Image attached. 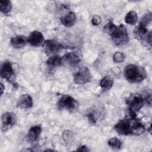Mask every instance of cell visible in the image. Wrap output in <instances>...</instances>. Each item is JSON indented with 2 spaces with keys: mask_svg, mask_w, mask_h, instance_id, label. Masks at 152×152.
Wrapping results in <instances>:
<instances>
[{
  "mask_svg": "<svg viewBox=\"0 0 152 152\" xmlns=\"http://www.w3.org/2000/svg\"><path fill=\"white\" fill-rule=\"evenodd\" d=\"M124 75L128 81L140 83L146 77V72L143 67L135 64H129L124 69Z\"/></svg>",
  "mask_w": 152,
  "mask_h": 152,
  "instance_id": "1",
  "label": "cell"
},
{
  "mask_svg": "<svg viewBox=\"0 0 152 152\" xmlns=\"http://www.w3.org/2000/svg\"><path fill=\"white\" fill-rule=\"evenodd\" d=\"M135 118V115H132L127 118L120 120L114 126L117 133L121 135H133V125Z\"/></svg>",
  "mask_w": 152,
  "mask_h": 152,
  "instance_id": "2",
  "label": "cell"
},
{
  "mask_svg": "<svg viewBox=\"0 0 152 152\" xmlns=\"http://www.w3.org/2000/svg\"><path fill=\"white\" fill-rule=\"evenodd\" d=\"M135 38L141 41L147 46L151 47V33L148 31L146 26L140 23L134 30Z\"/></svg>",
  "mask_w": 152,
  "mask_h": 152,
  "instance_id": "3",
  "label": "cell"
},
{
  "mask_svg": "<svg viewBox=\"0 0 152 152\" xmlns=\"http://www.w3.org/2000/svg\"><path fill=\"white\" fill-rule=\"evenodd\" d=\"M110 36L114 43L119 46H124L129 42V36L126 29L123 24L117 26L115 31Z\"/></svg>",
  "mask_w": 152,
  "mask_h": 152,
  "instance_id": "4",
  "label": "cell"
},
{
  "mask_svg": "<svg viewBox=\"0 0 152 152\" xmlns=\"http://www.w3.org/2000/svg\"><path fill=\"white\" fill-rule=\"evenodd\" d=\"M58 107L59 109H65L70 112H74L78 110L79 104L72 96L64 94L59 99L58 102Z\"/></svg>",
  "mask_w": 152,
  "mask_h": 152,
  "instance_id": "5",
  "label": "cell"
},
{
  "mask_svg": "<svg viewBox=\"0 0 152 152\" xmlns=\"http://www.w3.org/2000/svg\"><path fill=\"white\" fill-rule=\"evenodd\" d=\"M125 102L128 106L129 112L135 113L142 107L144 99L140 93H132L127 97Z\"/></svg>",
  "mask_w": 152,
  "mask_h": 152,
  "instance_id": "6",
  "label": "cell"
},
{
  "mask_svg": "<svg viewBox=\"0 0 152 152\" xmlns=\"http://www.w3.org/2000/svg\"><path fill=\"white\" fill-rule=\"evenodd\" d=\"M91 78V72L86 66H82L74 74L73 80L77 84L83 85L90 81Z\"/></svg>",
  "mask_w": 152,
  "mask_h": 152,
  "instance_id": "7",
  "label": "cell"
},
{
  "mask_svg": "<svg viewBox=\"0 0 152 152\" xmlns=\"http://www.w3.org/2000/svg\"><path fill=\"white\" fill-rule=\"evenodd\" d=\"M0 74L2 78H4L10 83L14 81L15 73L12 66L10 61H5L1 66Z\"/></svg>",
  "mask_w": 152,
  "mask_h": 152,
  "instance_id": "8",
  "label": "cell"
},
{
  "mask_svg": "<svg viewBox=\"0 0 152 152\" xmlns=\"http://www.w3.org/2000/svg\"><path fill=\"white\" fill-rule=\"evenodd\" d=\"M81 61V56L77 52H69L66 53L62 57V62L71 66H77Z\"/></svg>",
  "mask_w": 152,
  "mask_h": 152,
  "instance_id": "9",
  "label": "cell"
},
{
  "mask_svg": "<svg viewBox=\"0 0 152 152\" xmlns=\"http://www.w3.org/2000/svg\"><path fill=\"white\" fill-rule=\"evenodd\" d=\"M17 117L14 112L4 113L2 116V130L6 131L12 128L15 125Z\"/></svg>",
  "mask_w": 152,
  "mask_h": 152,
  "instance_id": "10",
  "label": "cell"
},
{
  "mask_svg": "<svg viewBox=\"0 0 152 152\" xmlns=\"http://www.w3.org/2000/svg\"><path fill=\"white\" fill-rule=\"evenodd\" d=\"M43 45L45 52L48 55L55 54L62 48V45L59 43L52 39L46 40Z\"/></svg>",
  "mask_w": 152,
  "mask_h": 152,
  "instance_id": "11",
  "label": "cell"
},
{
  "mask_svg": "<svg viewBox=\"0 0 152 152\" xmlns=\"http://www.w3.org/2000/svg\"><path fill=\"white\" fill-rule=\"evenodd\" d=\"M28 42L33 46H40L44 44V37L39 31H33L27 38Z\"/></svg>",
  "mask_w": 152,
  "mask_h": 152,
  "instance_id": "12",
  "label": "cell"
},
{
  "mask_svg": "<svg viewBox=\"0 0 152 152\" xmlns=\"http://www.w3.org/2000/svg\"><path fill=\"white\" fill-rule=\"evenodd\" d=\"M60 20L65 27H71L75 24L77 21V16L74 12L70 11L64 16L61 17Z\"/></svg>",
  "mask_w": 152,
  "mask_h": 152,
  "instance_id": "13",
  "label": "cell"
},
{
  "mask_svg": "<svg viewBox=\"0 0 152 152\" xmlns=\"http://www.w3.org/2000/svg\"><path fill=\"white\" fill-rule=\"evenodd\" d=\"M42 132V127L40 125L31 126L28 132V138L31 142L37 141Z\"/></svg>",
  "mask_w": 152,
  "mask_h": 152,
  "instance_id": "14",
  "label": "cell"
},
{
  "mask_svg": "<svg viewBox=\"0 0 152 152\" xmlns=\"http://www.w3.org/2000/svg\"><path fill=\"white\" fill-rule=\"evenodd\" d=\"M28 42L27 38L22 35H18L13 37L11 40V44L13 48L16 49L23 48Z\"/></svg>",
  "mask_w": 152,
  "mask_h": 152,
  "instance_id": "15",
  "label": "cell"
},
{
  "mask_svg": "<svg viewBox=\"0 0 152 152\" xmlns=\"http://www.w3.org/2000/svg\"><path fill=\"white\" fill-rule=\"evenodd\" d=\"M18 106L21 108H30L33 106V100L29 94H23L18 99Z\"/></svg>",
  "mask_w": 152,
  "mask_h": 152,
  "instance_id": "16",
  "label": "cell"
},
{
  "mask_svg": "<svg viewBox=\"0 0 152 152\" xmlns=\"http://www.w3.org/2000/svg\"><path fill=\"white\" fill-rule=\"evenodd\" d=\"M62 64V58L58 55H52L46 61L47 65L51 69L59 66Z\"/></svg>",
  "mask_w": 152,
  "mask_h": 152,
  "instance_id": "17",
  "label": "cell"
},
{
  "mask_svg": "<svg viewBox=\"0 0 152 152\" xmlns=\"http://www.w3.org/2000/svg\"><path fill=\"white\" fill-rule=\"evenodd\" d=\"M138 20L137 14L134 11H129L125 15V21L126 23L130 25H134L137 23Z\"/></svg>",
  "mask_w": 152,
  "mask_h": 152,
  "instance_id": "18",
  "label": "cell"
},
{
  "mask_svg": "<svg viewBox=\"0 0 152 152\" xmlns=\"http://www.w3.org/2000/svg\"><path fill=\"white\" fill-rule=\"evenodd\" d=\"M113 84V80L109 76L104 77L100 81V86L104 90L110 89Z\"/></svg>",
  "mask_w": 152,
  "mask_h": 152,
  "instance_id": "19",
  "label": "cell"
},
{
  "mask_svg": "<svg viewBox=\"0 0 152 152\" xmlns=\"http://www.w3.org/2000/svg\"><path fill=\"white\" fill-rule=\"evenodd\" d=\"M12 8L11 2L9 0L0 1V10L2 13L7 14L9 13Z\"/></svg>",
  "mask_w": 152,
  "mask_h": 152,
  "instance_id": "20",
  "label": "cell"
},
{
  "mask_svg": "<svg viewBox=\"0 0 152 152\" xmlns=\"http://www.w3.org/2000/svg\"><path fill=\"white\" fill-rule=\"evenodd\" d=\"M116 27L112 20H108L103 26V30L106 33L111 36L115 31Z\"/></svg>",
  "mask_w": 152,
  "mask_h": 152,
  "instance_id": "21",
  "label": "cell"
},
{
  "mask_svg": "<svg viewBox=\"0 0 152 152\" xmlns=\"http://www.w3.org/2000/svg\"><path fill=\"white\" fill-rule=\"evenodd\" d=\"M108 145L113 149H120L122 147L121 141L116 137L112 138L108 141Z\"/></svg>",
  "mask_w": 152,
  "mask_h": 152,
  "instance_id": "22",
  "label": "cell"
},
{
  "mask_svg": "<svg viewBox=\"0 0 152 152\" xmlns=\"http://www.w3.org/2000/svg\"><path fill=\"white\" fill-rule=\"evenodd\" d=\"M124 54L121 52H117L113 55V60L115 62H122L124 61Z\"/></svg>",
  "mask_w": 152,
  "mask_h": 152,
  "instance_id": "23",
  "label": "cell"
},
{
  "mask_svg": "<svg viewBox=\"0 0 152 152\" xmlns=\"http://www.w3.org/2000/svg\"><path fill=\"white\" fill-rule=\"evenodd\" d=\"M151 21V12H150V13L146 14L144 16V17L142 18L140 23L147 26V25L150 23Z\"/></svg>",
  "mask_w": 152,
  "mask_h": 152,
  "instance_id": "24",
  "label": "cell"
},
{
  "mask_svg": "<svg viewBox=\"0 0 152 152\" xmlns=\"http://www.w3.org/2000/svg\"><path fill=\"white\" fill-rule=\"evenodd\" d=\"M102 22V18L99 15H95L91 19V23L94 26H97L100 24Z\"/></svg>",
  "mask_w": 152,
  "mask_h": 152,
  "instance_id": "25",
  "label": "cell"
},
{
  "mask_svg": "<svg viewBox=\"0 0 152 152\" xmlns=\"http://www.w3.org/2000/svg\"><path fill=\"white\" fill-rule=\"evenodd\" d=\"M87 117L88 119V121L92 123V124H96V116L94 115V113L93 112H90L87 114Z\"/></svg>",
  "mask_w": 152,
  "mask_h": 152,
  "instance_id": "26",
  "label": "cell"
},
{
  "mask_svg": "<svg viewBox=\"0 0 152 152\" xmlns=\"http://www.w3.org/2000/svg\"><path fill=\"white\" fill-rule=\"evenodd\" d=\"M77 151H88L89 149L86 146V145H81L80 147H79L77 150Z\"/></svg>",
  "mask_w": 152,
  "mask_h": 152,
  "instance_id": "27",
  "label": "cell"
},
{
  "mask_svg": "<svg viewBox=\"0 0 152 152\" xmlns=\"http://www.w3.org/2000/svg\"><path fill=\"white\" fill-rule=\"evenodd\" d=\"M1 94H2V93H3V91H4V85H3L2 83H1Z\"/></svg>",
  "mask_w": 152,
  "mask_h": 152,
  "instance_id": "28",
  "label": "cell"
}]
</instances>
